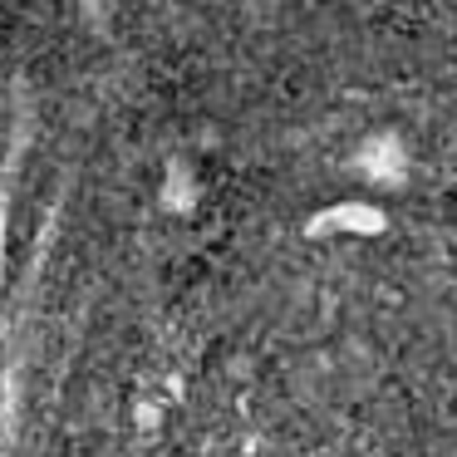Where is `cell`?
Segmentation results:
<instances>
[{
	"label": "cell",
	"instance_id": "1",
	"mask_svg": "<svg viewBox=\"0 0 457 457\" xmlns=\"http://www.w3.org/2000/svg\"><path fill=\"white\" fill-rule=\"evenodd\" d=\"M60 192H64V172L54 148H45L35 133H21L11 178H5V212H0V320H15L11 310L30 286L45 231L54 227Z\"/></svg>",
	"mask_w": 457,
	"mask_h": 457
}]
</instances>
